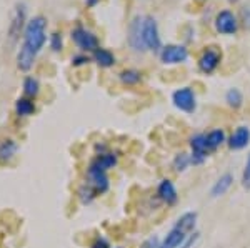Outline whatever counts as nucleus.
<instances>
[{
  "label": "nucleus",
  "mask_w": 250,
  "mask_h": 248,
  "mask_svg": "<svg viewBox=\"0 0 250 248\" xmlns=\"http://www.w3.org/2000/svg\"><path fill=\"white\" fill-rule=\"evenodd\" d=\"M47 42V19L42 15L32 17L23 30V42L17 54V67L23 72H29L35 63L39 52Z\"/></svg>",
  "instance_id": "obj_1"
},
{
  "label": "nucleus",
  "mask_w": 250,
  "mask_h": 248,
  "mask_svg": "<svg viewBox=\"0 0 250 248\" xmlns=\"http://www.w3.org/2000/svg\"><path fill=\"white\" fill-rule=\"evenodd\" d=\"M144 42L147 50L152 52H159L162 50V40H160L159 35V25H157V20L152 17V15H147L144 17Z\"/></svg>",
  "instance_id": "obj_2"
},
{
  "label": "nucleus",
  "mask_w": 250,
  "mask_h": 248,
  "mask_svg": "<svg viewBox=\"0 0 250 248\" xmlns=\"http://www.w3.org/2000/svg\"><path fill=\"white\" fill-rule=\"evenodd\" d=\"M70 38L82 52H95L99 49V38H97V35L94 32L83 29V27H75L70 32Z\"/></svg>",
  "instance_id": "obj_3"
},
{
  "label": "nucleus",
  "mask_w": 250,
  "mask_h": 248,
  "mask_svg": "<svg viewBox=\"0 0 250 248\" xmlns=\"http://www.w3.org/2000/svg\"><path fill=\"white\" fill-rule=\"evenodd\" d=\"M142 27H144V17L137 15V17H134V20L130 22V25H128V35H127L130 49L134 52H139V54H144V52L147 50L145 42H144Z\"/></svg>",
  "instance_id": "obj_4"
},
{
  "label": "nucleus",
  "mask_w": 250,
  "mask_h": 248,
  "mask_svg": "<svg viewBox=\"0 0 250 248\" xmlns=\"http://www.w3.org/2000/svg\"><path fill=\"white\" fill-rule=\"evenodd\" d=\"M172 102H173V105H175V109H179L180 112H185V114H193L197 109V98L190 87H184V89L173 92Z\"/></svg>",
  "instance_id": "obj_5"
},
{
  "label": "nucleus",
  "mask_w": 250,
  "mask_h": 248,
  "mask_svg": "<svg viewBox=\"0 0 250 248\" xmlns=\"http://www.w3.org/2000/svg\"><path fill=\"white\" fill-rule=\"evenodd\" d=\"M215 30L222 35H233L239 30V19L230 10H220L213 20Z\"/></svg>",
  "instance_id": "obj_6"
},
{
  "label": "nucleus",
  "mask_w": 250,
  "mask_h": 248,
  "mask_svg": "<svg viewBox=\"0 0 250 248\" xmlns=\"http://www.w3.org/2000/svg\"><path fill=\"white\" fill-rule=\"evenodd\" d=\"M188 58V50L184 45H177V43H170L165 45L160 50V60L165 65H175V63H184Z\"/></svg>",
  "instance_id": "obj_7"
},
{
  "label": "nucleus",
  "mask_w": 250,
  "mask_h": 248,
  "mask_svg": "<svg viewBox=\"0 0 250 248\" xmlns=\"http://www.w3.org/2000/svg\"><path fill=\"white\" fill-rule=\"evenodd\" d=\"M220 60H222L220 50H217L215 47H208V49L200 55L199 69L200 72H204V74H212V72H215L217 67L220 65Z\"/></svg>",
  "instance_id": "obj_8"
},
{
  "label": "nucleus",
  "mask_w": 250,
  "mask_h": 248,
  "mask_svg": "<svg viewBox=\"0 0 250 248\" xmlns=\"http://www.w3.org/2000/svg\"><path fill=\"white\" fill-rule=\"evenodd\" d=\"M87 177H88V183H90V187L94 189V191H100V193L107 191L108 178H107V172L105 170L99 169V167H95L94 163H90L88 172H87Z\"/></svg>",
  "instance_id": "obj_9"
},
{
  "label": "nucleus",
  "mask_w": 250,
  "mask_h": 248,
  "mask_svg": "<svg viewBox=\"0 0 250 248\" xmlns=\"http://www.w3.org/2000/svg\"><path fill=\"white\" fill-rule=\"evenodd\" d=\"M25 5L23 3H17L15 5V10H14V17H12V22H10V29H9V35L12 38V42H15V40L19 38L20 32L25 30Z\"/></svg>",
  "instance_id": "obj_10"
},
{
  "label": "nucleus",
  "mask_w": 250,
  "mask_h": 248,
  "mask_svg": "<svg viewBox=\"0 0 250 248\" xmlns=\"http://www.w3.org/2000/svg\"><path fill=\"white\" fill-rule=\"evenodd\" d=\"M190 147H192V163H202L207 158L208 152H210L207 145V137L204 134L192 137Z\"/></svg>",
  "instance_id": "obj_11"
},
{
  "label": "nucleus",
  "mask_w": 250,
  "mask_h": 248,
  "mask_svg": "<svg viewBox=\"0 0 250 248\" xmlns=\"http://www.w3.org/2000/svg\"><path fill=\"white\" fill-rule=\"evenodd\" d=\"M250 143V129L245 125L239 127L233 134L230 135V140H229V147L232 150H242L245 149Z\"/></svg>",
  "instance_id": "obj_12"
},
{
  "label": "nucleus",
  "mask_w": 250,
  "mask_h": 248,
  "mask_svg": "<svg viewBox=\"0 0 250 248\" xmlns=\"http://www.w3.org/2000/svg\"><path fill=\"white\" fill-rule=\"evenodd\" d=\"M185 240H187L185 231L177 229V227H173V229L168 231L167 237H165V240L162 242L160 248H180V245H182Z\"/></svg>",
  "instance_id": "obj_13"
},
{
  "label": "nucleus",
  "mask_w": 250,
  "mask_h": 248,
  "mask_svg": "<svg viewBox=\"0 0 250 248\" xmlns=\"http://www.w3.org/2000/svg\"><path fill=\"white\" fill-rule=\"evenodd\" d=\"M159 197L162 198L167 205H173V203H177L179 195H177V190H175V187H173V183L170 182V180H162V183L159 185Z\"/></svg>",
  "instance_id": "obj_14"
},
{
  "label": "nucleus",
  "mask_w": 250,
  "mask_h": 248,
  "mask_svg": "<svg viewBox=\"0 0 250 248\" xmlns=\"http://www.w3.org/2000/svg\"><path fill=\"white\" fill-rule=\"evenodd\" d=\"M92 58H94V62L99 63L100 67H104V69H108V67H112L115 63V55L112 54L110 50L102 49V47H99L95 52H92Z\"/></svg>",
  "instance_id": "obj_15"
},
{
  "label": "nucleus",
  "mask_w": 250,
  "mask_h": 248,
  "mask_svg": "<svg viewBox=\"0 0 250 248\" xmlns=\"http://www.w3.org/2000/svg\"><path fill=\"white\" fill-rule=\"evenodd\" d=\"M232 182H233V177L230 173L222 175V177L215 182V185L212 187V191H210L212 197L217 198V197H222L224 193H227V190L232 187Z\"/></svg>",
  "instance_id": "obj_16"
},
{
  "label": "nucleus",
  "mask_w": 250,
  "mask_h": 248,
  "mask_svg": "<svg viewBox=\"0 0 250 248\" xmlns=\"http://www.w3.org/2000/svg\"><path fill=\"white\" fill-rule=\"evenodd\" d=\"M15 112H17L19 117H29L35 112V103L30 98L22 97L15 102Z\"/></svg>",
  "instance_id": "obj_17"
},
{
  "label": "nucleus",
  "mask_w": 250,
  "mask_h": 248,
  "mask_svg": "<svg viewBox=\"0 0 250 248\" xmlns=\"http://www.w3.org/2000/svg\"><path fill=\"white\" fill-rule=\"evenodd\" d=\"M17 143L14 142V140H3L2 143H0V162H9V160L14 157L15 152H17Z\"/></svg>",
  "instance_id": "obj_18"
},
{
  "label": "nucleus",
  "mask_w": 250,
  "mask_h": 248,
  "mask_svg": "<svg viewBox=\"0 0 250 248\" xmlns=\"http://www.w3.org/2000/svg\"><path fill=\"white\" fill-rule=\"evenodd\" d=\"M205 137H207V145H208V149H210V152L217 150L222 143L225 142V134H224V130H220V129L208 132Z\"/></svg>",
  "instance_id": "obj_19"
},
{
  "label": "nucleus",
  "mask_w": 250,
  "mask_h": 248,
  "mask_svg": "<svg viewBox=\"0 0 250 248\" xmlns=\"http://www.w3.org/2000/svg\"><path fill=\"white\" fill-rule=\"evenodd\" d=\"M195 222H197V213L195 211H188V213H184L182 217L179 218V222H177V229L184 230L185 233L187 231L193 230V227H195Z\"/></svg>",
  "instance_id": "obj_20"
},
{
  "label": "nucleus",
  "mask_w": 250,
  "mask_h": 248,
  "mask_svg": "<svg viewBox=\"0 0 250 248\" xmlns=\"http://www.w3.org/2000/svg\"><path fill=\"white\" fill-rule=\"evenodd\" d=\"M95 167H99V169H102V170H108V169H112V167H115V163H117V157L114 153H102V155H99L94 162Z\"/></svg>",
  "instance_id": "obj_21"
},
{
  "label": "nucleus",
  "mask_w": 250,
  "mask_h": 248,
  "mask_svg": "<svg viewBox=\"0 0 250 248\" xmlns=\"http://www.w3.org/2000/svg\"><path fill=\"white\" fill-rule=\"evenodd\" d=\"M225 100H227L229 107H232V109H240L242 103H244V97H242V92L239 89H230L227 92V95H225Z\"/></svg>",
  "instance_id": "obj_22"
},
{
  "label": "nucleus",
  "mask_w": 250,
  "mask_h": 248,
  "mask_svg": "<svg viewBox=\"0 0 250 248\" xmlns=\"http://www.w3.org/2000/svg\"><path fill=\"white\" fill-rule=\"evenodd\" d=\"M39 80L34 78V77H25V80H23V94L27 95V97L34 98L35 95L39 94Z\"/></svg>",
  "instance_id": "obj_23"
},
{
  "label": "nucleus",
  "mask_w": 250,
  "mask_h": 248,
  "mask_svg": "<svg viewBox=\"0 0 250 248\" xmlns=\"http://www.w3.org/2000/svg\"><path fill=\"white\" fill-rule=\"evenodd\" d=\"M120 80L127 85H135L142 80V75H140L139 70H134V69H128V70H124L120 74Z\"/></svg>",
  "instance_id": "obj_24"
},
{
  "label": "nucleus",
  "mask_w": 250,
  "mask_h": 248,
  "mask_svg": "<svg viewBox=\"0 0 250 248\" xmlns=\"http://www.w3.org/2000/svg\"><path fill=\"white\" fill-rule=\"evenodd\" d=\"M190 163H192V158L188 157L187 153H179L175 157V160H173V169L177 172H184Z\"/></svg>",
  "instance_id": "obj_25"
},
{
  "label": "nucleus",
  "mask_w": 250,
  "mask_h": 248,
  "mask_svg": "<svg viewBox=\"0 0 250 248\" xmlns=\"http://www.w3.org/2000/svg\"><path fill=\"white\" fill-rule=\"evenodd\" d=\"M50 49L54 52H60L63 49V38L60 32H54V34L50 35Z\"/></svg>",
  "instance_id": "obj_26"
},
{
  "label": "nucleus",
  "mask_w": 250,
  "mask_h": 248,
  "mask_svg": "<svg viewBox=\"0 0 250 248\" xmlns=\"http://www.w3.org/2000/svg\"><path fill=\"white\" fill-rule=\"evenodd\" d=\"M242 183H244L245 189H250V155L247 158V163H245V170H244V175H242Z\"/></svg>",
  "instance_id": "obj_27"
},
{
  "label": "nucleus",
  "mask_w": 250,
  "mask_h": 248,
  "mask_svg": "<svg viewBox=\"0 0 250 248\" xmlns=\"http://www.w3.org/2000/svg\"><path fill=\"white\" fill-rule=\"evenodd\" d=\"M242 22H244L245 29L250 30V3L244 5V9H242Z\"/></svg>",
  "instance_id": "obj_28"
},
{
  "label": "nucleus",
  "mask_w": 250,
  "mask_h": 248,
  "mask_svg": "<svg viewBox=\"0 0 250 248\" xmlns=\"http://www.w3.org/2000/svg\"><path fill=\"white\" fill-rule=\"evenodd\" d=\"M140 248H160L159 240H157V237H152V238L145 240V242L142 243V247H140Z\"/></svg>",
  "instance_id": "obj_29"
},
{
  "label": "nucleus",
  "mask_w": 250,
  "mask_h": 248,
  "mask_svg": "<svg viewBox=\"0 0 250 248\" xmlns=\"http://www.w3.org/2000/svg\"><path fill=\"white\" fill-rule=\"evenodd\" d=\"M88 62V57L85 55H75V57H72V65L79 67V65H83V63Z\"/></svg>",
  "instance_id": "obj_30"
},
{
  "label": "nucleus",
  "mask_w": 250,
  "mask_h": 248,
  "mask_svg": "<svg viewBox=\"0 0 250 248\" xmlns=\"http://www.w3.org/2000/svg\"><path fill=\"white\" fill-rule=\"evenodd\" d=\"M197 238H199V233H193L192 237H188L187 240L184 242V245H180V248H190L193 243L197 242Z\"/></svg>",
  "instance_id": "obj_31"
},
{
  "label": "nucleus",
  "mask_w": 250,
  "mask_h": 248,
  "mask_svg": "<svg viewBox=\"0 0 250 248\" xmlns=\"http://www.w3.org/2000/svg\"><path fill=\"white\" fill-rule=\"evenodd\" d=\"M92 248H110V245H108V242L105 238H97Z\"/></svg>",
  "instance_id": "obj_32"
},
{
  "label": "nucleus",
  "mask_w": 250,
  "mask_h": 248,
  "mask_svg": "<svg viewBox=\"0 0 250 248\" xmlns=\"http://www.w3.org/2000/svg\"><path fill=\"white\" fill-rule=\"evenodd\" d=\"M99 2H100V0H85V5L87 7H95Z\"/></svg>",
  "instance_id": "obj_33"
},
{
  "label": "nucleus",
  "mask_w": 250,
  "mask_h": 248,
  "mask_svg": "<svg viewBox=\"0 0 250 248\" xmlns=\"http://www.w3.org/2000/svg\"><path fill=\"white\" fill-rule=\"evenodd\" d=\"M229 2H230V3H237L239 0H229Z\"/></svg>",
  "instance_id": "obj_34"
}]
</instances>
